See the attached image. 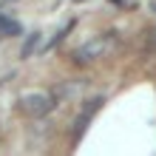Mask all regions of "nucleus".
I'll return each mask as SVG.
<instances>
[{"instance_id": "6e6552de", "label": "nucleus", "mask_w": 156, "mask_h": 156, "mask_svg": "<svg viewBox=\"0 0 156 156\" xmlns=\"http://www.w3.org/2000/svg\"><path fill=\"white\" fill-rule=\"evenodd\" d=\"M148 51H156V29H151V37H148Z\"/></svg>"}, {"instance_id": "0eeeda50", "label": "nucleus", "mask_w": 156, "mask_h": 156, "mask_svg": "<svg viewBox=\"0 0 156 156\" xmlns=\"http://www.w3.org/2000/svg\"><path fill=\"white\" fill-rule=\"evenodd\" d=\"M37 43H40V31H31L29 37H26V43H23V48H20V57H23V60L31 57V54L37 51Z\"/></svg>"}, {"instance_id": "39448f33", "label": "nucleus", "mask_w": 156, "mask_h": 156, "mask_svg": "<svg viewBox=\"0 0 156 156\" xmlns=\"http://www.w3.org/2000/svg\"><path fill=\"white\" fill-rule=\"evenodd\" d=\"M20 31H23V26L17 23V20H12V17H3V14H0V34H3V37H17Z\"/></svg>"}, {"instance_id": "20e7f679", "label": "nucleus", "mask_w": 156, "mask_h": 156, "mask_svg": "<svg viewBox=\"0 0 156 156\" xmlns=\"http://www.w3.org/2000/svg\"><path fill=\"white\" fill-rule=\"evenodd\" d=\"M82 88H85V82H62L51 94H54V99H74V97L82 94Z\"/></svg>"}, {"instance_id": "f257e3e1", "label": "nucleus", "mask_w": 156, "mask_h": 156, "mask_svg": "<svg viewBox=\"0 0 156 156\" xmlns=\"http://www.w3.org/2000/svg\"><path fill=\"white\" fill-rule=\"evenodd\" d=\"M114 34H99V37H94V40H88V43H82L80 48H74L71 51V60L77 62V66H88V62H94V60H99L102 54H108L111 51V45H114Z\"/></svg>"}, {"instance_id": "423d86ee", "label": "nucleus", "mask_w": 156, "mask_h": 156, "mask_svg": "<svg viewBox=\"0 0 156 156\" xmlns=\"http://www.w3.org/2000/svg\"><path fill=\"white\" fill-rule=\"evenodd\" d=\"M74 26H77V20L71 17V20H68V23H66V26H62V29H60L57 34H54L51 40H48V45H45V51H54V48H57V45L62 43V37H66V34H71V31H74Z\"/></svg>"}, {"instance_id": "f03ea898", "label": "nucleus", "mask_w": 156, "mask_h": 156, "mask_svg": "<svg viewBox=\"0 0 156 156\" xmlns=\"http://www.w3.org/2000/svg\"><path fill=\"white\" fill-rule=\"evenodd\" d=\"M54 105H57V99H54V94H26L20 99V111H26L29 116L40 119L45 114L54 111Z\"/></svg>"}, {"instance_id": "1a4fd4ad", "label": "nucleus", "mask_w": 156, "mask_h": 156, "mask_svg": "<svg viewBox=\"0 0 156 156\" xmlns=\"http://www.w3.org/2000/svg\"><path fill=\"white\" fill-rule=\"evenodd\" d=\"M74 3H82V0H74Z\"/></svg>"}, {"instance_id": "7ed1b4c3", "label": "nucleus", "mask_w": 156, "mask_h": 156, "mask_svg": "<svg viewBox=\"0 0 156 156\" xmlns=\"http://www.w3.org/2000/svg\"><path fill=\"white\" fill-rule=\"evenodd\" d=\"M102 105H105V97H91L88 102L82 105V111H80L77 122H74V133H71V139H74V145H77V142H82V136H85L88 125H91V119H94V114H97V111H99Z\"/></svg>"}]
</instances>
